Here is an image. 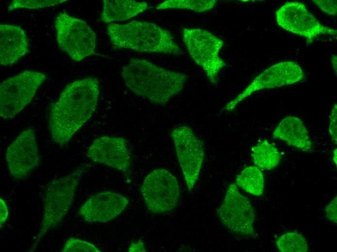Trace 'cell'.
<instances>
[{"label":"cell","mask_w":337,"mask_h":252,"mask_svg":"<svg viewBox=\"0 0 337 252\" xmlns=\"http://www.w3.org/2000/svg\"><path fill=\"white\" fill-rule=\"evenodd\" d=\"M61 252H100L101 251L94 244L81 239L71 237L66 241Z\"/></svg>","instance_id":"cb8c5ba5"},{"label":"cell","mask_w":337,"mask_h":252,"mask_svg":"<svg viewBox=\"0 0 337 252\" xmlns=\"http://www.w3.org/2000/svg\"><path fill=\"white\" fill-rule=\"evenodd\" d=\"M87 156L94 162L120 171L127 181L131 182L132 156L123 138L103 136L97 138L89 147Z\"/></svg>","instance_id":"4fadbf2b"},{"label":"cell","mask_w":337,"mask_h":252,"mask_svg":"<svg viewBox=\"0 0 337 252\" xmlns=\"http://www.w3.org/2000/svg\"><path fill=\"white\" fill-rule=\"evenodd\" d=\"M216 0H168L156 6L157 9H183L197 12H204L212 9Z\"/></svg>","instance_id":"7402d4cb"},{"label":"cell","mask_w":337,"mask_h":252,"mask_svg":"<svg viewBox=\"0 0 337 252\" xmlns=\"http://www.w3.org/2000/svg\"><path fill=\"white\" fill-rule=\"evenodd\" d=\"M46 79L45 73L25 70L0 84V115L9 120L29 104Z\"/></svg>","instance_id":"52a82bcc"},{"label":"cell","mask_w":337,"mask_h":252,"mask_svg":"<svg viewBox=\"0 0 337 252\" xmlns=\"http://www.w3.org/2000/svg\"><path fill=\"white\" fill-rule=\"evenodd\" d=\"M216 213L221 222L232 232L242 236H256L255 210L236 184L229 186Z\"/></svg>","instance_id":"9c48e42d"},{"label":"cell","mask_w":337,"mask_h":252,"mask_svg":"<svg viewBox=\"0 0 337 252\" xmlns=\"http://www.w3.org/2000/svg\"><path fill=\"white\" fill-rule=\"evenodd\" d=\"M182 35L192 59L202 68L211 82L217 84L219 72L226 65L219 56L223 41L210 32L200 28H184Z\"/></svg>","instance_id":"8992f818"},{"label":"cell","mask_w":337,"mask_h":252,"mask_svg":"<svg viewBox=\"0 0 337 252\" xmlns=\"http://www.w3.org/2000/svg\"><path fill=\"white\" fill-rule=\"evenodd\" d=\"M273 138L303 151L308 152L312 149L306 127L302 120L296 116L291 115L283 118L275 128Z\"/></svg>","instance_id":"e0dca14e"},{"label":"cell","mask_w":337,"mask_h":252,"mask_svg":"<svg viewBox=\"0 0 337 252\" xmlns=\"http://www.w3.org/2000/svg\"><path fill=\"white\" fill-rule=\"evenodd\" d=\"M0 227L7 220L9 216V208L5 201L0 198Z\"/></svg>","instance_id":"83f0119b"},{"label":"cell","mask_w":337,"mask_h":252,"mask_svg":"<svg viewBox=\"0 0 337 252\" xmlns=\"http://www.w3.org/2000/svg\"><path fill=\"white\" fill-rule=\"evenodd\" d=\"M140 192L148 209L158 214L172 211L180 197L176 178L164 169H156L149 173L141 185Z\"/></svg>","instance_id":"ba28073f"},{"label":"cell","mask_w":337,"mask_h":252,"mask_svg":"<svg viewBox=\"0 0 337 252\" xmlns=\"http://www.w3.org/2000/svg\"><path fill=\"white\" fill-rule=\"evenodd\" d=\"M67 1L65 0H13L7 8L8 11L19 8L38 9L54 6Z\"/></svg>","instance_id":"603a6c76"},{"label":"cell","mask_w":337,"mask_h":252,"mask_svg":"<svg viewBox=\"0 0 337 252\" xmlns=\"http://www.w3.org/2000/svg\"><path fill=\"white\" fill-rule=\"evenodd\" d=\"M128 204V198L122 194L103 191L89 198L81 206L78 213L87 222H106L118 216Z\"/></svg>","instance_id":"9a60e30c"},{"label":"cell","mask_w":337,"mask_h":252,"mask_svg":"<svg viewBox=\"0 0 337 252\" xmlns=\"http://www.w3.org/2000/svg\"><path fill=\"white\" fill-rule=\"evenodd\" d=\"M129 252H146L144 243L139 239L132 242L128 249Z\"/></svg>","instance_id":"f1b7e54d"},{"label":"cell","mask_w":337,"mask_h":252,"mask_svg":"<svg viewBox=\"0 0 337 252\" xmlns=\"http://www.w3.org/2000/svg\"><path fill=\"white\" fill-rule=\"evenodd\" d=\"M312 1L326 14L332 16H336L337 11L336 0H313Z\"/></svg>","instance_id":"d4e9b609"},{"label":"cell","mask_w":337,"mask_h":252,"mask_svg":"<svg viewBox=\"0 0 337 252\" xmlns=\"http://www.w3.org/2000/svg\"><path fill=\"white\" fill-rule=\"evenodd\" d=\"M327 219L334 224L337 223V197H334L325 208Z\"/></svg>","instance_id":"4316f807"},{"label":"cell","mask_w":337,"mask_h":252,"mask_svg":"<svg viewBox=\"0 0 337 252\" xmlns=\"http://www.w3.org/2000/svg\"><path fill=\"white\" fill-rule=\"evenodd\" d=\"M337 104L333 106L330 116L329 133L331 140L334 144L337 142Z\"/></svg>","instance_id":"484cf974"},{"label":"cell","mask_w":337,"mask_h":252,"mask_svg":"<svg viewBox=\"0 0 337 252\" xmlns=\"http://www.w3.org/2000/svg\"><path fill=\"white\" fill-rule=\"evenodd\" d=\"M170 136L188 190L191 192L198 179L204 158L203 142L192 129L185 126L174 128Z\"/></svg>","instance_id":"30bf717a"},{"label":"cell","mask_w":337,"mask_h":252,"mask_svg":"<svg viewBox=\"0 0 337 252\" xmlns=\"http://www.w3.org/2000/svg\"><path fill=\"white\" fill-rule=\"evenodd\" d=\"M107 32L115 48L174 55L183 53L170 32L151 22L134 20L125 24L109 23Z\"/></svg>","instance_id":"3957f363"},{"label":"cell","mask_w":337,"mask_h":252,"mask_svg":"<svg viewBox=\"0 0 337 252\" xmlns=\"http://www.w3.org/2000/svg\"><path fill=\"white\" fill-rule=\"evenodd\" d=\"M236 184L248 193L261 196L265 184L263 173L256 166H248L237 175Z\"/></svg>","instance_id":"ffe728a7"},{"label":"cell","mask_w":337,"mask_h":252,"mask_svg":"<svg viewBox=\"0 0 337 252\" xmlns=\"http://www.w3.org/2000/svg\"><path fill=\"white\" fill-rule=\"evenodd\" d=\"M122 77L135 94L152 103L164 105L181 92L186 75L166 69L142 59L132 58L123 68Z\"/></svg>","instance_id":"7a4b0ae2"},{"label":"cell","mask_w":337,"mask_h":252,"mask_svg":"<svg viewBox=\"0 0 337 252\" xmlns=\"http://www.w3.org/2000/svg\"><path fill=\"white\" fill-rule=\"evenodd\" d=\"M275 15L279 26L305 37L308 43L321 35H337L335 29L321 23L305 5L300 2H286L277 10Z\"/></svg>","instance_id":"8fae6325"},{"label":"cell","mask_w":337,"mask_h":252,"mask_svg":"<svg viewBox=\"0 0 337 252\" xmlns=\"http://www.w3.org/2000/svg\"><path fill=\"white\" fill-rule=\"evenodd\" d=\"M0 62L2 65L16 63L29 51V42L26 32L17 25H0Z\"/></svg>","instance_id":"2e32d148"},{"label":"cell","mask_w":337,"mask_h":252,"mask_svg":"<svg viewBox=\"0 0 337 252\" xmlns=\"http://www.w3.org/2000/svg\"><path fill=\"white\" fill-rule=\"evenodd\" d=\"M55 27L60 48L73 60L79 62L95 53L96 35L85 21L60 13Z\"/></svg>","instance_id":"5b68a950"},{"label":"cell","mask_w":337,"mask_h":252,"mask_svg":"<svg viewBox=\"0 0 337 252\" xmlns=\"http://www.w3.org/2000/svg\"><path fill=\"white\" fill-rule=\"evenodd\" d=\"M5 157L9 172L15 179H22L36 169L40 158L34 131L23 130L8 146Z\"/></svg>","instance_id":"5bb4252c"},{"label":"cell","mask_w":337,"mask_h":252,"mask_svg":"<svg viewBox=\"0 0 337 252\" xmlns=\"http://www.w3.org/2000/svg\"><path fill=\"white\" fill-rule=\"evenodd\" d=\"M82 165L66 176L48 182L44 196L42 221L30 252H34L46 234L59 224L69 211L80 180L89 168Z\"/></svg>","instance_id":"277c9868"},{"label":"cell","mask_w":337,"mask_h":252,"mask_svg":"<svg viewBox=\"0 0 337 252\" xmlns=\"http://www.w3.org/2000/svg\"><path fill=\"white\" fill-rule=\"evenodd\" d=\"M251 156L255 166L265 170L275 169L281 159L277 148L266 139L259 141L252 147Z\"/></svg>","instance_id":"d6986e66"},{"label":"cell","mask_w":337,"mask_h":252,"mask_svg":"<svg viewBox=\"0 0 337 252\" xmlns=\"http://www.w3.org/2000/svg\"><path fill=\"white\" fill-rule=\"evenodd\" d=\"M304 78L303 69L294 62L276 63L256 77L242 93L225 106L224 109L227 111L234 110L240 103L257 91L292 84Z\"/></svg>","instance_id":"7c38bea8"},{"label":"cell","mask_w":337,"mask_h":252,"mask_svg":"<svg viewBox=\"0 0 337 252\" xmlns=\"http://www.w3.org/2000/svg\"><path fill=\"white\" fill-rule=\"evenodd\" d=\"M337 148H335L333 151V159L336 165H337Z\"/></svg>","instance_id":"4dcf8cb0"},{"label":"cell","mask_w":337,"mask_h":252,"mask_svg":"<svg viewBox=\"0 0 337 252\" xmlns=\"http://www.w3.org/2000/svg\"><path fill=\"white\" fill-rule=\"evenodd\" d=\"M149 8L147 3L132 0H104L100 20L107 23L128 20Z\"/></svg>","instance_id":"ac0fdd59"},{"label":"cell","mask_w":337,"mask_h":252,"mask_svg":"<svg viewBox=\"0 0 337 252\" xmlns=\"http://www.w3.org/2000/svg\"><path fill=\"white\" fill-rule=\"evenodd\" d=\"M331 63L332 64L333 68L334 69V71L336 75H337V59L336 55L334 54L332 56V57H331Z\"/></svg>","instance_id":"f546056e"},{"label":"cell","mask_w":337,"mask_h":252,"mask_svg":"<svg viewBox=\"0 0 337 252\" xmlns=\"http://www.w3.org/2000/svg\"><path fill=\"white\" fill-rule=\"evenodd\" d=\"M278 250L281 252H307V242L304 236L298 232H286L280 236L276 241Z\"/></svg>","instance_id":"44dd1931"},{"label":"cell","mask_w":337,"mask_h":252,"mask_svg":"<svg viewBox=\"0 0 337 252\" xmlns=\"http://www.w3.org/2000/svg\"><path fill=\"white\" fill-rule=\"evenodd\" d=\"M99 81L87 77L67 85L50 110L49 126L57 144H66L91 117L99 95Z\"/></svg>","instance_id":"6da1fadb"}]
</instances>
